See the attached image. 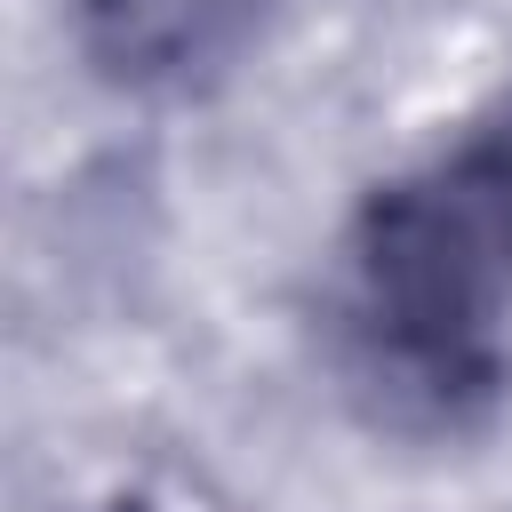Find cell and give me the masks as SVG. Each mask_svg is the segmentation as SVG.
Returning <instances> with one entry per match:
<instances>
[{
  "label": "cell",
  "mask_w": 512,
  "mask_h": 512,
  "mask_svg": "<svg viewBox=\"0 0 512 512\" xmlns=\"http://www.w3.org/2000/svg\"><path fill=\"white\" fill-rule=\"evenodd\" d=\"M328 368L376 432L464 440L512 392V80L376 176L328 272Z\"/></svg>",
  "instance_id": "6da1fadb"
},
{
  "label": "cell",
  "mask_w": 512,
  "mask_h": 512,
  "mask_svg": "<svg viewBox=\"0 0 512 512\" xmlns=\"http://www.w3.org/2000/svg\"><path fill=\"white\" fill-rule=\"evenodd\" d=\"M88 512H160L152 496H104V504H88Z\"/></svg>",
  "instance_id": "3957f363"
},
{
  "label": "cell",
  "mask_w": 512,
  "mask_h": 512,
  "mask_svg": "<svg viewBox=\"0 0 512 512\" xmlns=\"http://www.w3.org/2000/svg\"><path fill=\"white\" fill-rule=\"evenodd\" d=\"M272 24V0H72L80 64L144 104H192L224 88Z\"/></svg>",
  "instance_id": "7a4b0ae2"
}]
</instances>
